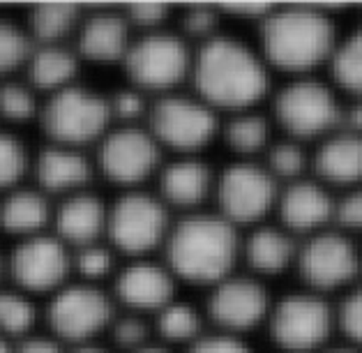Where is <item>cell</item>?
I'll list each match as a JSON object with an SVG mask.
<instances>
[{
	"label": "cell",
	"instance_id": "37",
	"mask_svg": "<svg viewBox=\"0 0 362 353\" xmlns=\"http://www.w3.org/2000/svg\"><path fill=\"white\" fill-rule=\"evenodd\" d=\"M182 353H256L252 342L245 337H233L217 330H208Z\"/></svg>",
	"mask_w": 362,
	"mask_h": 353
},
{
	"label": "cell",
	"instance_id": "22",
	"mask_svg": "<svg viewBox=\"0 0 362 353\" xmlns=\"http://www.w3.org/2000/svg\"><path fill=\"white\" fill-rule=\"evenodd\" d=\"M312 175L334 194L362 185V137L339 127L319 141L312 148Z\"/></svg>",
	"mask_w": 362,
	"mask_h": 353
},
{
	"label": "cell",
	"instance_id": "34",
	"mask_svg": "<svg viewBox=\"0 0 362 353\" xmlns=\"http://www.w3.org/2000/svg\"><path fill=\"white\" fill-rule=\"evenodd\" d=\"M33 171V157L12 129L0 127V194L21 187Z\"/></svg>",
	"mask_w": 362,
	"mask_h": 353
},
{
	"label": "cell",
	"instance_id": "18",
	"mask_svg": "<svg viewBox=\"0 0 362 353\" xmlns=\"http://www.w3.org/2000/svg\"><path fill=\"white\" fill-rule=\"evenodd\" d=\"M275 222L293 233L298 241L334 226V192L314 175L281 187Z\"/></svg>",
	"mask_w": 362,
	"mask_h": 353
},
{
	"label": "cell",
	"instance_id": "14",
	"mask_svg": "<svg viewBox=\"0 0 362 353\" xmlns=\"http://www.w3.org/2000/svg\"><path fill=\"white\" fill-rule=\"evenodd\" d=\"M166 157L146 125H113L95 148L97 173L122 192L155 183Z\"/></svg>",
	"mask_w": 362,
	"mask_h": 353
},
{
	"label": "cell",
	"instance_id": "7",
	"mask_svg": "<svg viewBox=\"0 0 362 353\" xmlns=\"http://www.w3.org/2000/svg\"><path fill=\"white\" fill-rule=\"evenodd\" d=\"M146 127L169 157L206 155V150L219 144L222 116L189 88H185L178 93L155 97Z\"/></svg>",
	"mask_w": 362,
	"mask_h": 353
},
{
	"label": "cell",
	"instance_id": "35",
	"mask_svg": "<svg viewBox=\"0 0 362 353\" xmlns=\"http://www.w3.org/2000/svg\"><path fill=\"white\" fill-rule=\"evenodd\" d=\"M337 337L362 351V282L334 300Z\"/></svg>",
	"mask_w": 362,
	"mask_h": 353
},
{
	"label": "cell",
	"instance_id": "32",
	"mask_svg": "<svg viewBox=\"0 0 362 353\" xmlns=\"http://www.w3.org/2000/svg\"><path fill=\"white\" fill-rule=\"evenodd\" d=\"M42 100L40 93L28 81L7 79L0 83V120L7 125H25V122L40 120Z\"/></svg>",
	"mask_w": 362,
	"mask_h": 353
},
{
	"label": "cell",
	"instance_id": "8",
	"mask_svg": "<svg viewBox=\"0 0 362 353\" xmlns=\"http://www.w3.org/2000/svg\"><path fill=\"white\" fill-rule=\"evenodd\" d=\"M173 219L171 208L155 190L120 192L109 204L107 243L127 261L160 257Z\"/></svg>",
	"mask_w": 362,
	"mask_h": 353
},
{
	"label": "cell",
	"instance_id": "39",
	"mask_svg": "<svg viewBox=\"0 0 362 353\" xmlns=\"http://www.w3.org/2000/svg\"><path fill=\"white\" fill-rule=\"evenodd\" d=\"M341 127H346L353 134L362 137V100H346Z\"/></svg>",
	"mask_w": 362,
	"mask_h": 353
},
{
	"label": "cell",
	"instance_id": "42",
	"mask_svg": "<svg viewBox=\"0 0 362 353\" xmlns=\"http://www.w3.org/2000/svg\"><path fill=\"white\" fill-rule=\"evenodd\" d=\"M134 353H178V351H173V349H169V347H164L162 342H150L148 347H144V349H139V351H134Z\"/></svg>",
	"mask_w": 362,
	"mask_h": 353
},
{
	"label": "cell",
	"instance_id": "6",
	"mask_svg": "<svg viewBox=\"0 0 362 353\" xmlns=\"http://www.w3.org/2000/svg\"><path fill=\"white\" fill-rule=\"evenodd\" d=\"M194 47L175 25L150 33H136L122 60L129 86L148 97H164L189 86Z\"/></svg>",
	"mask_w": 362,
	"mask_h": 353
},
{
	"label": "cell",
	"instance_id": "21",
	"mask_svg": "<svg viewBox=\"0 0 362 353\" xmlns=\"http://www.w3.org/2000/svg\"><path fill=\"white\" fill-rule=\"evenodd\" d=\"M300 241L279 226L275 219L247 228L243 233V254L240 268L263 282L288 275L296 270Z\"/></svg>",
	"mask_w": 362,
	"mask_h": 353
},
{
	"label": "cell",
	"instance_id": "27",
	"mask_svg": "<svg viewBox=\"0 0 362 353\" xmlns=\"http://www.w3.org/2000/svg\"><path fill=\"white\" fill-rule=\"evenodd\" d=\"M153 330L157 342L182 353L197 340H201L210 328L201 303H189V300L178 296L160 314L153 316Z\"/></svg>",
	"mask_w": 362,
	"mask_h": 353
},
{
	"label": "cell",
	"instance_id": "5",
	"mask_svg": "<svg viewBox=\"0 0 362 353\" xmlns=\"http://www.w3.org/2000/svg\"><path fill=\"white\" fill-rule=\"evenodd\" d=\"M263 330L275 353H323L339 340L334 298L303 287L275 296Z\"/></svg>",
	"mask_w": 362,
	"mask_h": 353
},
{
	"label": "cell",
	"instance_id": "31",
	"mask_svg": "<svg viewBox=\"0 0 362 353\" xmlns=\"http://www.w3.org/2000/svg\"><path fill=\"white\" fill-rule=\"evenodd\" d=\"M118 257L120 254L113 250L107 241L72 250L74 279L88 282V284H97V287H102L107 279L113 282V277H116V272L120 268Z\"/></svg>",
	"mask_w": 362,
	"mask_h": 353
},
{
	"label": "cell",
	"instance_id": "28",
	"mask_svg": "<svg viewBox=\"0 0 362 353\" xmlns=\"http://www.w3.org/2000/svg\"><path fill=\"white\" fill-rule=\"evenodd\" d=\"M325 76L344 100H362V23L341 30Z\"/></svg>",
	"mask_w": 362,
	"mask_h": 353
},
{
	"label": "cell",
	"instance_id": "24",
	"mask_svg": "<svg viewBox=\"0 0 362 353\" xmlns=\"http://www.w3.org/2000/svg\"><path fill=\"white\" fill-rule=\"evenodd\" d=\"M56 204L35 185H21L0 197V231L14 241L51 231Z\"/></svg>",
	"mask_w": 362,
	"mask_h": 353
},
{
	"label": "cell",
	"instance_id": "3",
	"mask_svg": "<svg viewBox=\"0 0 362 353\" xmlns=\"http://www.w3.org/2000/svg\"><path fill=\"white\" fill-rule=\"evenodd\" d=\"M243 231L213 208L175 215L160 259L180 284L210 289L240 270Z\"/></svg>",
	"mask_w": 362,
	"mask_h": 353
},
{
	"label": "cell",
	"instance_id": "23",
	"mask_svg": "<svg viewBox=\"0 0 362 353\" xmlns=\"http://www.w3.org/2000/svg\"><path fill=\"white\" fill-rule=\"evenodd\" d=\"M109 204L95 192H76L72 197L60 199L54 210V231L69 250L107 241Z\"/></svg>",
	"mask_w": 362,
	"mask_h": 353
},
{
	"label": "cell",
	"instance_id": "11",
	"mask_svg": "<svg viewBox=\"0 0 362 353\" xmlns=\"http://www.w3.org/2000/svg\"><path fill=\"white\" fill-rule=\"evenodd\" d=\"M281 185L263 162L228 160L219 166L213 210L245 233L275 219Z\"/></svg>",
	"mask_w": 362,
	"mask_h": 353
},
{
	"label": "cell",
	"instance_id": "12",
	"mask_svg": "<svg viewBox=\"0 0 362 353\" xmlns=\"http://www.w3.org/2000/svg\"><path fill=\"white\" fill-rule=\"evenodd\" d=\"M118 305L113 294L104 287L72 279L54 296H49L44 319L49 332L67 347L97 342V337L109 332Z\"/></svg>",
	"mask_w": 362,
	"mask_h": 353
},
{
	"label": "cell",
	"instance_id": "1",
	"mask_svg": "<svg viewBox=\"0 0 362 353\" xmlns=\"http://www.w3.org/2000/svg\"><path fill=\"white\" fill-rule=\"evenodd\" d=\"M189 91L219 116L266 107L275 74L254 42L224 30L210 42L194 47Z\"/></svg>",
	"mask_w": 362,
	"mask_h": 353
},
{
	"label": "cell",
	"instance_id": "36",
	"mask_svg": "<svg viewBox=\"0 0 362 353\" xmlns=\"http://www.w3.org/2000/svg\"><path fill=\"white\" fill-rule=\"evenodd\" d=\"M334 226L362 243V185L334 194Z\"/></svg>",
	"mask_w": 362,
	"mask_h": 353
},
{
	"label": "cell",
	"instance_id": "38",
	"mask_svg": "<svg viewBox=\"0 0 362 353\" xmlns=\"http://www.w3.org/2000/svg\"><path fill=\"white\" fill-rule=\"evenodd\" d=\"M12 344H14V353H67V349H69L67 344L54 337L49 330L47 332L35 330Z\"/></svg>",
	"mask_w": 362,
	"mask_h": 353
},
{
	"label": "cell",
	"instance_id": "30",
	"mask_svg": "<svg viewBox=\"0 0 362 353\" xmlns=\"http://www.w3.org/2000/svg\"><path fill=\"white\" fill-rule=\"evenodd\" d=\"M40 319V310L33 296L19 289H0V335L10 342H16L25 335L35 332Z\"/></svg>",
	"mask_w": 362,
	"mask_h": 353
},
{
	"label": "cell",
	"instance_id": "40",
	"mask_svg": "<svg viewBox=\"0 0 362 353\" xmlns=\"http://www.w3.org/2000/svg\"><path fill=\"white\" fill-rule=\"evenodd\" d=\"M67 353H113L109 347H102L100 342H90V344H78V347H69Z\"/></svg>",
	"mask_w": 362,
	"mask_h": 353
},
{
	"label": "cell",
	"instance_id": "33",
	"mask_svg": "<svg viewBox=\"0 0 362 353\" xmlns=\"http://www.w3.org/2000/svg\"><path fill=\"white\" fill-rule=\"evenodd\" d=\"M35 49L25 23H16L12 19H0V79L7 81L12 74L25 69Z\"/></svg>",
	"mask_w": 362,
	"mask_h": 353
},
{
	"label": "cell",
	"instance_id": "15",
	"mask_svg": "<svg viewBox=\"0 0 362 353\" xmlns=\"http://www.w3.org/2000/svg\"><path fill=\"white\" fill-rule=\"evenodd\" d=\"M5 275L28 296H54L72 282V250L54 231L16 241L5 257Z\"/></svg>",
	"mask_w": 362,
	"mask_h": 353
},
{
	"label": "cell",
	"instance_id": "26",
	"mask_svg": "<svg viewBox=\"0 0 362 353\" xmlns=\"http://www.w3.org/2000/svg\"><path fill=\"white\" fill-rule=\"evenodd\" d=\"M81 58L74 47L67 44H35L28 65H25V81L40 95H54L76 83Z\"/></svg>",
	"mask_w": 362,
	"mask_h": 353
},
{
	"label": "cell",
	"instance_id": "44",
	"mask_svg": "<svg viewBox=\"0 0 362 353\" xmlns=\"http://www.w3.org/2000/svg\"><path fill=\"white\" fill-rule=\"evenodd\" d=\"M3 275H5V257L0 254V277H3Z\"/></svg>",
	"mask_w": 362,
	"mask_h": 353
},
{
	"label": "cell",
	"instance_id": "17",
	"mask_svg": "<svg viewBox=\"0 0 362 353\" xmlns=\"http://www.w3.org/2000/svg\"><path fill=\"white\" fill-rule=\"evenodd\" d=\"M217 171L206 155H171L166 157L155 178V194L173 215H189L213 208Z\"/></svg>",
	"mask_w": 362,
	"mask_h": 353
},
{
	"label": "cell",
	"instance_id": "43",
	"mask_svg": "<svg viewBox=\"0 0 362 353\" xmlns=\"http://www.w3.org/2000/svg\"><path fill=\"white\" fill-rule=\"evenodd\" d=\"M0 353H14V344L0 335Z\"/></svg>",
	"mask_w": 362,
	"mask_h": 353
},
{
	"label": "cell",
	"instance_id": "2",
	"mask_svg": "<svg viewBox=\"0 0 362 353\" xmlns=\"http://www.w3.org/2000/svg\"><path fill=\"white\" fill-rule=\"evenodd\" d=\"M254 28L259 54L272 74L284 79L325 74L341 37L337 21L312 5L266 7Z\"/></svg>",
	"mask_w": 362,
	"mask_h": 353
},
{
	"label": "cell",
	"instance_id": "10",
	"mask_svg": "<svg viewBox=\"0 0 362 353\" xmlns=\"http://www.w3.org/2000/svg\"><path fill=\"white\" fill-rule=\"evenodd\" d=\"M293 275L300 287L337 300L362 282V243L330 226L300 241Z\"/></svg>",
	"mask_w": 362,
	"mask_h": 353
},
{
	"label": "cell",
	"instance_id": "29",
	"mask_svg": "<svg viewBox=\"0 0 362 353\" xmlns=\"http://www.w3.org/2000/svg\"><path fill=\"white\" fill-rule=\"evenodd\" d=\"M83 12L72 3H40L28 12L25 28L35 44H67L74 40Z\"/></svg>",
	"mask_w": 362,
	"mask_h": 353
},
{
	"label": "cell",
	"instance_id": "13",
	"mask_svg": "<svg viewBox=\"0 0 362 353\" xmlns=\"http://www.w3.org/2000/svg\"><path fill=\"white\" fill-rule=\"evenodd\" d=\"M275 296L268 282L250 275L243 268L203 291V312L208 328L250 340V335L266 328Z\"/></svg>",
	"mask_w": 362,
	"mask_h": 353
},
{
	"label": "cell",
	"instance_id": "9",
	"mask_svg": "<svg viewBox=\"0 0 362 353\" xmlns=\"http://www.w3.org/2000/svg\"><path fill=\"white\" fill-rule=\"evenodd\" d=\"M37 122L49 139L47 144L76 150L90 146L97 148V144L116 125L109 95L81 83L44 97Z\"/></svg>",
	"mask_w": 362,
	"mask_h": 353
},
{
	"label": "cell",
	"instance_id": "19",
	"mask_svg": "<svg viewBox=\"0 0 362 353\" xmlns=\"http://www.w3.org/2000/svg\"><path fill=\"white\" fill-rule=\"evenodd\" d=\"M35 187H40L51 199H65L76 192L90 190L97 173L95 157H88L86 150L47 144L33 157Z\"/></svg>",
	"mask_w": 362,
	"mask_h": 353
},
{
	"label": "cell",
	"instance_id": "25",
	"mask_svg": "<svg viewBox=\"0 0 362 353\" xmlns=\"http://www.w3.org/2000/svg\"><path fill=\"white\" fill-rule=\"evenodd\" d=\"M275 139L277 129L266 107L238 111L222 118L219 144L228 150V160L261 162Z\"/></svg>",
	"mask_w": 362,
	"mask_h": 353
},
{
	"label": "cell",
	"instance_id": "4",
	"mask_svg": "<svg viewBox=\"0 0 362 353\" xmlns=\"http://www.w3.org/2000/svg\"><path fill=\"white\" fill-rule=\"evenodd\" d=\"M279 137L316 146L344 122L346 100L325 74L281 79L266 104Z\"/></svg>",
	"mask_w": 362,
	"mask_h": 353
},
{
	"label": "cell",
	"instance_id": "41",
	"mask_svg": "<svg viewBox=\"0 0 362 353\" xmlns=\"http://www.w3.org/2000/svg\"><path fill=\"white\" fill-rule=\"evenodd\" d=\"M323 353H362V351H360V349H356V347H351V344H346V342L337 340L334 344H330V347L325 349Z\"/></svg>",
	"mask_w": 362,
	"mask_h": 353
},
{
	"label": "cell",
	"instance_id": "16",
	"mask_svg": "<svg viewBox=\"0 0 362 353\" xmlns=\"http://www.w3.org/2000/svg\"><path fill=\"white\" fill-rule=\"evenodd\" d=\"M180 282L160 257L129 259L113 277V300L122 312L153 319L178 298Z\"/></svg>",
	"mask_w": 362,
	"mask_h": 353
},
{
	"label": "cell",
	"instance_id": "20",
	"mask_svg": "<svg viewBox=\"0 0 362 353\" xmlns=\"http://www.w3.org/2000/svg\"><path fill=\"white\" fill-rule=\"evenodd\" d=\"M136 33L125 10H100L83 14L74 35V51L81 60L95 65H122Z\"/></svg>",
	"mask_w": 362,
	"mask_h": 353
}]
</instances>
